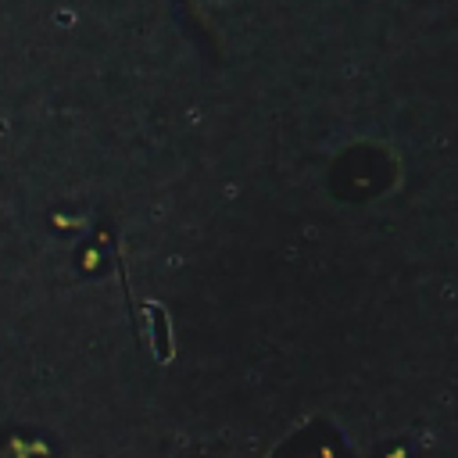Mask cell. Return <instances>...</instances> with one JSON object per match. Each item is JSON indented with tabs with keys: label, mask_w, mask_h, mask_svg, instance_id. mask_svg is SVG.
I'll list each match as a JSON object with an SVG mask.
<instances>
[{
	"label": "cell",
	"mask_w": 458,
	"mask_h": 458,
	"mask_svg": "<svg viewBox=\"0 0 458 458\" xmlns=\"http://www.w3.org/2000/svg\"><path fill=\"white\" fill-rule=\"evenodd\" d=\"M268 458H354V454H351L347 440L340 437V429L315 419V422L293 429Z\"/></svg>",
	"instance_id": "cell-1"
}]
</instances>
